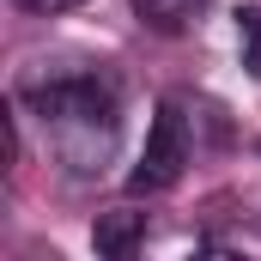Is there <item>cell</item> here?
Wrapping results in <instances>:
<instances>
[{
  "label": "cell",
  "mask_w": 261,
  "mask_h": 261,
  "mask_svg": "<svg viewBox=\"0 0 261 261\" xmlns=\"http://www.w3.org/2000/svg\"><path fill=\"white\" fill-rule=\"evenodd\" d=\"M182 164H189L182 110H176V103H158L152 134H146V152H140V164L128 170V189H134V195H164V189L182 182Z\"/></svg>",
  "instance_id": "obj_2"
},
{
  "label": "cell",
  "mask_w": 261,
  "mask_h": 261,
  "mask_svg": "<svg viewBox=\"0 0 261 261\" xmlns=\"http://www.w3.org/2000/svg\"><path fill=\"white\" fill-rule=\"evenodd\" d=\"M146 237V213H103L97 225H91V243H97V255L122 261L134 255V243Z\"/></svg>",
  "instance_id": "obj_4"
},
{
  "label": "cell",
  "mask_w": 261,
  "mask_h": 261,
  "mask_svg": "<svg viewBox=\"0 0 261 261\" xmlns=\"http://www.w3.org/2000/svg\"><path fill=\"white\" fill-rule=\"evenodd\" d=\"M18 12H37V18H55V12H73V6H85V0H12Z\"/></svg>",
  "instance_id": "obj_6"
},
{
  "label": "cell",
  "mask_w": 261,
  "mask_h": 261,
  "mask_svg": "<svg viewBox=\"0 0 261 261\" xmlns=\"http://www.w3.org/2000/svg\"><path fill=\"white\" fill-rule=\"evenodd\" d=\"M237 31H243V49H249V67L261 73V6L237 12Z\"/></svg>",
  "instance_id": "obj_5"
},
{
  "label": "cell",
  "mask_w": 261,
  "mask_h": 261,
  "mask_svg": "<svg viewBox=\"0 0 261 261\" xmlns=\"http://www.w3.org/2000/svg\"><path fill=\"white\" fill-rule=\"evenodd\" d=\"M24 103L49 122L55 152L73 170H103V158L116 146V128H122V97H116L110 79H97V73H61V79L24 85Z\"/></svg>",
  "instance_id": "obj_1"
},
{
  "label": "cell",
  "mask_w": 261,
  "mask_h": 261,
  "mask_svg": "<svg viewBox=\"0 0 261 261\" xmlns=\"http://www.w3.org/2000/svg\"><path fill=\"white\" fill-rule=\"evenodd\" d=\"M200 12H206V0H134V18L158 37H182Z\"/></svg>",
  "instance_id": "obj_3"
}]
</instances>
